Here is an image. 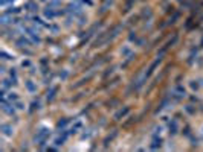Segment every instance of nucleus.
Listing matches in <instances>:
<instances>
[{
    "mask_svg": "<svg viewBox=\"0 0 203 152\" xmlns=\"http://www.w3.org/2000/svg\"><path fill=\"white\" fill-rule=\"evenodd\" d=\"M2 131L5 135H12L14 134V128L9 126V125H2Z\"/></svg>",
    "mask_w": 203,
    "mask_h": 152,
    "instance_id": "nucleus-1",
    "label": "nucleus"
},
{
    "mask_svg": "<svg viewBox=\"0 0 203 152\" xmlns=\"http://www.w3.org/2000/svg\"><path fill=\"white\" fill-rule=\"evenodd\" d=\"M47 137V131L46 129H41V131L38 132V137H35L37 142H44V138Z\"/></svg>",
    "mask_w": 203,
    "mask_h": 152,
    "instance_id": "nucleus-2",
    "label": "nucleus"
},
{
    "mask_svg": "<svg viewBox=\"0 0 203 152\" xmlns=\"http://www.w3.org/2000/svg\"><path fill=\"white\" fill-rule=\"evenodd\" d=\"M3 111H6L8 114H12V113H14L12 108H9V105H8V104H5V102H3Z\"/></svg>",
    "mask_w": 203,
    "mask_h": 152,
    "instance_id": "nucleus-3",
    "label": "nucleus"
},
{
    "mask_svg": "<svg viewBox=\"0 0 203 152\" xmlns=\"http://www.w3.org/2000/svg\"><path fill=\"white\" fill-rule=\"evenodd\" d=\"M0 23H2V24H8L9 23V17H8V15H3V17L0 18Z\"/></svg>",
    "mask_w": 203,
    "mask_h": 152,
    "instance_id": "nucleus-4",
    "label": "nucleus"
},
{
    "mask_svg": "<svg viewBox=\"0 0 203 152\" xmlns=\"http://www.w3.org/2000/svg\"><path fill=\"white\" fill-rule=\"evenodd\" d=\"M202 134H203V128H202Z\"/></svg>",
    "mask_w": 203,
    "mask_h": 152,
    "instance_id": "nucleus-5",
    "label": "nucleus"
}]
</instances>
